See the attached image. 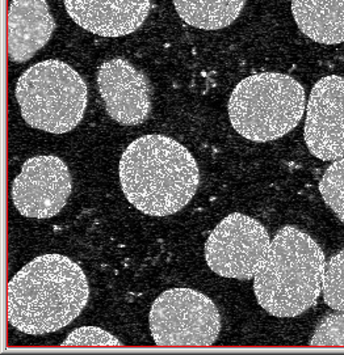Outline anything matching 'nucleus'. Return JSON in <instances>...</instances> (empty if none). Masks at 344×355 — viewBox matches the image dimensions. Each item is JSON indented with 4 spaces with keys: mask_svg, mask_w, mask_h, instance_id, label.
I'll use <instances>...</instances> for the list:
<instances>
[{
    "mask_svg": "<svg viewBox=\"0 0 344 355\" xmlns=\"http://www.w3.org/2000/svg\"><path fill=\"white\" fill-rule=\"evenodd\" d=\"M88 297V281L76 262L58 253L42 254L8 284V321L29 336L53 333L76 319Z\"/></svg>",
    "mask_w": 344,
    "mask_h": 355,
    "instance_id": "f257e3e1",
    "label": "nucleus"
},
{
    "mask_svg": "<svg viewBox=\"0 0 344 355\" xmlns=\"http://www.w3.org/2000/svg\"><path fill=\"white\" fill-rule=\"evenodd\" d=\"M120 182L137 210L167 216L184 209L195 197L200 171L183 144L166 135H145L121 156Z\"/></svg>",
    "mask_w": 344,
    "mask_h": 355,
    "instance_id": "f03ea898",
    "label": "nucleus"
},
{
    "mask_svg": "<svg viewBox=\"0 0 344 355\" xmlns=\"http://www.w3.org/2000/svg\"><path fill=\"white\" fill-rule=\"evenodd\" d=\"M326 259L318 243L292 225L271 241L268 254L254 277L261 307L275 318H296L317 303Z\"/></svg>",
    "mask_w": 344,
    "mask_h": 355,
    "instance_id": "7ed1b4c3",
    "label": "nucleus"
},
{
    "mask_svg": "<svg viewBox=\"0 0 344 355\" xmlns=\"http://www.w3.org/2000/svg\"><path fill=\"white\" fill-rule=\"evenodd\" d=\"M305 110V89L279 72L251 75L229 98V119L238 134L252 142H270L293 130Z\"/></svg>",
    "mask_w": 344,
    "mask_h": 355,
    "instance_id": "20e7f679",
    "label": "nucleus"
},
{
    "mask_svg": "<svg viewBox=\"0 0 344 355\" xmlns=\"http://www.w3.org/2000/svg\"><path fill=\"white\" fill-rule=\"evenodd\" d=\"M16 100L31 128L65 134L75 129L83 119L87 85L67 63L44 60L19 78Z\"/></svg>",
    "mask_w": 344,
    "mask_h": 355,
    "instance_id": "39448f33",
    "label": "nucleus"
},
{
    "mask_svg": "<svg viewBox=\"0 0 344 355\" xmlns=\"http://www.w3.org/2000/svg\"><path fill=\"white\" fill-rule=\"evenodd\" d=\"M150 331L161 347L212 346L221 331V316L211 297L192 288H170L150 309Z\"/></svg>",
    "mask_w": 344,
    "mask_h": 355,
    "instance_id": "423d86ee",
    "label": "nucleus"
},
{
    "mask_svg": "<svg viewBox=\"0 0 344 355\" xmlns=\"http://www.w3.org/2000/svg\"><path fill=\"white\" fill-rule=\"evenodd\" d=\"M271 247L268 231L245 214L224 218L205 243V261L212 272L240 281L255 277Z\"/></svg>",
    "mask_w": 344,
    "mask_h": 355,
    "instance_id": "0eeeda50",
    "label": "nucleus"
},
{
    "mask_svg": "<svg viewBox=\"0 0 344 355\" xmlns=\"http://www.w3.org/2000/svg\"><path fill=\"white\" fill-rule=\"evenodd\" d=\"M72 190V175L62 159L35 156L25 162L13 181V205L23 216L49 219L66 206Z\"/></svg>",
    "mask_w": 344,
    "mask_h": 355,
    "instance_id": "6e6552de",
    "label": "nucleus"
},
{
    "mask_svg": "<svg viewBox=\"0 0 344 355\" xmlns=\"http://www.w3.org/2000/svg\"><path fill=\"white\" fill-rule=\"evenodd\" d=\"M304 135L309 151L320 160L344 157V78L329 75L314 84Z\"/></svg>",
    "mask_w": 344,
    "mask_h": 355,
    "instance_id": "1a4fd4ad",
    "label": "nucleus"
},
{
    "mask_svg": "<svg viewBox=\"0 0 344 355\" xmlns=\"http://www.w3.org/2000/svg\"><path fill=\"white\" fill-rule=\"evenodd\" d=\"M97 87L108 114L124 126H136L149 117L151 87L143 72L122 58L104 62L97 72Z\"/></svg>",
    "mask_w": 344,
    "mask_h": 355,
    "instance_id": "9d476101",
    "label": "nucleus"
},
{
    "mask_svg": "<svg viewBox=\"0 0 344 355\" xmlns=\"http://www.w3.org/2000/svg\"><path fill=\"white\" fill-rule=\"evenodd\" d=\"M65 7L85 31L97 36L121 37L145 23L150 0H65Z\"/></svg>",
    "mask_w": 344,
    "mask_h": 355,
    "instance_id": "9b49d317",
    "label": "nucleus"
},
{
    "mask_svg": "<svg viewBox=\"0 0 344 355\" xmlns=\"http://www.w3.org/2000/svg\"><path fill=\"white\" fill-rule=\"evenodd\" d=\"M56 29L47 0H13L8 11V57L15 63L32 60Z\"/></svg>",
    "mask_w": 344,
    "mask_h": 355,
    "instance_id": "f8f14e48",
    "label": "nucleus"
},
{
    "mask_svg": "<svg viewBox=\"0 0 344 355\" xmlns=\"http://www.w3.org/2000/svg\"><path fill=\"white\" fill-rule=\"evenodd\" d=\"M298 29L323 45L344 42V0H292Z\"/></svg>",
    "mask_w": 344,
    "mask_h": 355,
    "instance_id": "ddd939ff",
    "label": "nucleus"
},
{
    "mask_svg": "<svg viewBox=\"0 0 344 355\" xmlns=\"http://www.w3.org/2000/svg\"><path fill=\"white\" fill-rule=\"evenodd\" d=\"M179 16L190 26L218 31L233 24L246 0H172Z\"/></svg>",
    "mask_w": 344,
    "mask_h": 355,
    "instance_id": "4468645a",
    "label": "nucleus"
},
{
    "mask_svg": "<svg viewBox=\"0 0 344 355\" xmlns=\"http://www.w3.org/2000/svg\"><path fill=\"white\" fill-rule=\"evenodd\" d=\"M322 291L325 303L335 311H344V249L325 265Z\"/></svg>",
    "mask_w": 344,
    "mask_h": 355,
    "instance_id": "2eb2a0df",
    "label": "nucleus"
},
{
    "mask_svg": "<svg viewBox=\"0 0 344 355\" xmlns=\"http://www.w3.org/2000/svg\"><path fill=\"white\" fill-rule=\"evenodd\" d=\"M320 191L325 203L344 223V157L326 169L320 178Z\"/></svg>",
    "mask_w": 344,
    "mask_h": 355,
    "instance_id": "dca6fc26",
    "label": "nucleus"
},
{
    "mask_svg": "<svg viewBox=\"0 0 344 355\" xmlns=\"http://www.w3.org/2000/svg\"><path fill=\"white\" fill-rule=\"evenodd\" d=\"M63 347H110L122 346L113 334L99 327H82L72 331L60 343Z\"/></svg>",
    "mask_w": 344,
    "mask_h": 355,
    "instance_id": "f3484780",
    "label": "nucleus"
},
{
    "mask_svg": "<svg viewBox=\"0 0 344 355\" xmlns=\"http://www.w3.org/2000/svg\"><path fill=\"white\" fill-rule=\"evenodd\" d=\"M309 343L310 346H344V311L320 320Z\"/></svg>",
    "mask_w": 344,
    "mask_h": 355,
    "instance_id": "a211bd4d",
    "label": "nucleus"
}]
</instances>
